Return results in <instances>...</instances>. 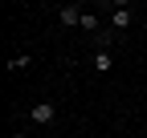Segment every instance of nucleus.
I'll use <instances>...</instances> for the list:
<instances>
[{
    "instance_id": "nucleus-2",
    "label": "nucleus",
    "mask_w": 147,
    "mask_h": 138,
    "mask_svg": "<svg viewBox=\"0 0 147 138\" xmlns=\"http://www.w3.org/2000/svg\"><path fill=\"white\" fill-rule=\"evenodd\" d=\"M127 25H131V8H127V4H119L115 12H110V29H127Z\"/></svg>"
},
{
    "instance_id": "nucleus-4",
    "label": "nucleus",
    "mask_w": 147,
    "mask_h": 138,
    "mask_svg": "<svg viewBox=\"0 0 147 138\" xmlns=\"http://www.w3.org/2000/svg\"><path fill=\"white\" fill-rule=\"evenodd\" d=\"M57 21H61L65 29H74V25H82V8H61V12H57Z\"/></svg>"
},
{
    "instance_id": "nucleus-7",
    "label": "nucleus",
    "mask_w": 147,
    "mask_h": 138,
    "mask_svg": "<svg viewBox=\"0 0 147 138\" xmlns=\"http://www.w3.org/2000/svg\"><path fill=\"white\" fill-rule=\"evenodd\" d=\"M12 138H29V134H12Z\"/></svg>"
},
{
    "instance_id": "nucleus-3",
    "label": "nucleus",
    "mask_w": 147,
    "mask_h": 138,
    "mask_svg": "<svg viewBox=\"0 0 147 138\" xmlns=\"http://www.w3.org/2000/svg\"><path fill=\"white\" fill-rule=\"evenodd\" d=\"M94 69H98V73H110V69H115V57H110V49H98V53H94Z\"/></svg>"
},
{
    "instance_id": "nucleus-6",
    "label": "nucleus",
    "mask_w": 147,
    "mask_h": 138,
    "mask_svg": "<svg viewBox=\"0 0 147 138\" xmlns=\"http://www.w3.org/2000/svg\"><path fill=\"white\" fill-rule=\"evenodd\" d=\"M33 65V57L29 53H16V57H8V69H12V73H21V69H29Z\"/></svg>"
},
{
    "instance_id": "nucleus-5",
    "label": "nucleus",
    "mask_w": 147,
    "mask_h": 138,
    "mask_svg": "<svg viewBox=\"0 0 147 138\" xmlns=\"http://www.w3.org/2000/svg\"><path fill=\"white\" fill-rule=\"evenodd\" d=\"M82 29L90 33V37H98V33H102V21H98L94 12H82Z\"/></svg>"
},
{
    "instance_id": "nucleus-1",
    "label": "nucleus",
    "mask_w": 147,
    "mask_h": 138,
    "mask_svg": "<svg viewBox=\"0 0 147 138\" xmlns=\"http://www.w3.org/2000/svg\"><path fill=\"white\" fill-rule=\"evenodd\" d=\"M29 118H33V122H37V126H49V122H53V118H57V110H53V106H49V102H37V106L29 110Z\"/></svg>"
}]
</instances>
